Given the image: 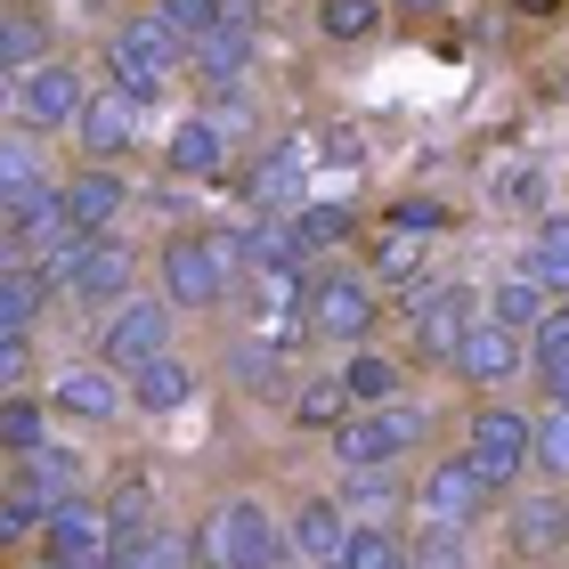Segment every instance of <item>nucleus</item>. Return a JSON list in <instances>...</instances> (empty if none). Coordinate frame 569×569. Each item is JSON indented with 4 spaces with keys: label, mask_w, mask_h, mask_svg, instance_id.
I'll use <instances>...</instances> for the list:
<instances>
[{
    "label": "nucleus",
    "mask_w": 569,
    "mask_h": 569,
    "mask_svg": "<svg viewBox=\"0 0 569 569\" xmlns=\"http://www.w3.org/2000/svg\"><path fill=\"white\" fill-rule=\"evenodd\" d=\"M154 293H163L179 318L228 309L244 293V228H171V237L154 244Z\"/></svg>",
    "instance_id": "nucleus-1"
},
{
    "label": "nucleus",
    "mask_w": 569,
    "mask_h": 569,
    "mask_svg": "<svg viewBox=\"0 0 569 569\" xmlns=\"http://www.w3.org/2000/svg\"><path fill=\"white\" fill-rule=\"evenodd\" d=\"M196 569H277L284 561V521L261 497H212L188 529Z\"/></svg>",
    "instance_id": "nucleus-2"
},
{
    "label": "nucleus",
    "mask_w": 569,
    "mask_h": 569,
    "mask_svg": "<svg viewBox=\"0 0 569 569\" xmlns=\"http://www.w3.org/2000/svg\"><path fill=\"white\" fill-rule=\"evenodd\" d=\"M301 326H309V342H326V350H367L375 333H382V293H375V277L367 269H350V261H326V269H309V293H301Z\"/></svg>",
    "instance_id": "nucleus-3"
},
{
    "label": "nucleus",
    "mask_w": 569,
    "mask_h": 569,
    "mask_svg": "<svg viewBox=\"0 0 569 569\" xmlns=\"http://www.w3.org/2000/svg\"><path fill=\"white\" fill-rule=\"evenodd\" d=\"M326 439H333V463H342V472H407V456L431 439V416H423L416 399L350 407V416L333 423Z\"/></svg>",
    "instance_id": "nucleus-4"
},
{
    "label": "nucleus",
    "mask_w": 569,
    "mask_h": 569,
    "mask_svg": "<svg viewBox=\"0 0 569 569\" xmlns=\"http://www.w3.org/2000/svg\"><path fill=\"white\" fill-rule=\"evenodd\" d=\"M171 73H188V41L163 33V24H154V9H131V17L107 33V82L131 90L139 107H154V90H163Z\"/></svg>",
    "instance_id": "nucleus-5"
},
{
    "label": "nucleus",
    "mask_w": 569,
    "mask_h": 569,
    "mask_svg": "<svg viewBox=\"0 0 569 569\" xmlns=\"http://www.w3.org/2000/svg\"><path fill=\"white\" fill-rule=\"evenodd\" d=\"M179 350V309L163 293H131L122 309H107V326H98V367H114L122 382H131L139 367H154V358Z\"/></svg>",
    "instance_id": "nucleus-6"
},
{
    "label": "nucleus",
    "mask_w": 569,
    "mask_h": 569,
    "mask_svg": "<svg viewBox=\"0 0 569 569\" xmlns=\"http://www.w3.org/2000/svg\"><path fill=\"white\" fill-rule=\"evenodd\" d=\"M472 318H480V293H472V284L431 277L423 293H407V358H416V367H448L456 342L472 333Z\"/></svg>",
    "instance_id": "nucleus-7"
},
{
    "label": "nucleus",
    "mask_w": 569,
    "mask_h": 569,
    "mask_svg": "<svg viewBox=\"0 0 569 569\" xmlns=\"http://www.w3.org/2000/svg\"><path fill=\"white\" fill-rule=\"evenodd\" d=\"M529 431H537V416H521V407H505V399L472 407V423H463V456L480 463V480L497 488V497H512V488L529 480Z\"/></svg>",
    "instance_id": "nucleus-8"
},
{
    "label": "nucleus",
    "mask_w": 569,
    "mask_h": 569,
    "mask_svg": "<svg viewBox=\"0 0 569 569\" xmlns=\"http://www.w3.org/2000/svg\"><path fill=\"white\" fill-rule=\"evenodd\" d=\"M73 147H82V163L122 171V163L147 147V107H139L131 90H114V82H90L82 114H73Z\"/></svg>",
    "instance_id": "nucleus-9"
},
{
    "label": "nucleus",
    "mask_w": 569,
    "mask_h": 569,
    "mask_svg": "<svg viewBox=\"0 0 569 569\" xmlns=\"http://www.w3.org/2000/svg\"><path fill=\"white\" fill-rule=\"evenodd\" d=\"M41 399H49V416H58V423H82V431H107V423L131 416V382H122L114 367H98V358L58 367Z\"/></svg>",
    "instance_id": "nucleus-10"
},
{
    "label": "nucleus",
    "mask_w": 569,
    "mask_h": 569,
    "mask_svg": "<svg viewBox=\"0 0 569 569\" xmlns=\"http://www.w3.org/2000/svg\"><path fill=\"white\" fill-rule=\"evenodd\" d=\"M488 505H497V488L480 480V463L463 456V448L423 463V480H416V512H423L431 529H480V512H488Z\"/></svg>",
    "instance_id": "nucleus-11"
},
{
    "label": "nucleus",
    "mask_w": 569,
    "mask_h": 569,
    "mask_svg": "<svg viewBox=\"0 0 569 569\" xmlns=\"http://www.w3.org/2000/svg\"><path fill=\"white\" fill-rule=\"evenodd\" d=\"M505 553L529 569L569 553V488H512L505 497Z\"/></svg>",
    "instance_id": "nucleus-12"
},
{
    "label": "nucleus",
    "mask_w": 569,
    "mask_h": 569,
    "mask_svg": "<svg viewBox=\"0 0 569 569\" xmlns=\"http://www.w3.org/2000/svg\"><path fill=\"white\" fill-rule=\"evenodd\" d=\"M9 98H17V131L49 139V131H73V114H82V98H90V73L73 58H49L33 73H17Z\"/></svg>",
    "instance_id": "nucleus-13"
},
{
    "label": "nucleus",
    "mask_w": 569,
    "mask_h": 569,
    "mask_svg": "<svg viewBox=\"0 0 569 569\" xmlns=\"http://www.w3.org/2000/svg\"><path fill=\"white\" fill-rule=\"evenodd\" d=\"M237 196H244L252 220H293L301 203H309V163H301V147L269 139V147L237 171Z\"/></svg>",
    "instance_id": "nucleus-14"
},
{
    "label": "nucleus",
    "mask_w": 569,
    "mask_h": 569,
    "mask_svg": "<svg viewBox=\"0 0 569 569\" xmlns=\"http://www.w3.org/2000/svg\"><path fill=\"white\" fill-rule=\"evenodd\" d=\"M58 196H66V228H73V237H114L122 212L139 203L131 179L107 171V163H73V171H58Z\"/></svg>",
    "instance_id": "nucleus-15"
},
{
    "label": "nucleus",
    "mask_w": 569,
    "mask_h": 569,
    "mask_svg": "<svg viewBox=\"0 0 569 569\" xmlns=\"http://www.w3.org/2000/svg\"><path fill=\"white\" fill-rule=\"evenodd\" d=\"M41 561H58V569H107L114 561V521H107V505L98 497H73L49 512V529H41Z\"/></svg>",
    "instance_id": "nucleus-16"
},
{
    "label": "nucleus",
    "mask_w": 569,
    "mask_h": 569,
    "mask_svg": "<svg viewBox=\"0 0 569 569\" xmlns=\"http://www.w3.org/2000/svg\"><path fill=\"white\" fill-rule=\"evenodd\" d=\"M66 293L82 301V309H122V301L139 293V244L122 237V228H114V237H82V261H73Z\"/></svg>",
    "instance_id": "nucleus-17"
},
{
    "label": "nucleus",
    "mask_w": 569,
    "mask_h": 569,
    "mask_svg": "<svg viewBox=\"0 0 569 569\" xmlns=\"http://www.w3.org/2000/svg\"><path fill=\"white\" fill-rule=\"evenodd\" d=\"M9 497H24V505H41V512H58V505H73V497H98L90 488V463L66 448V439H49V448H33L9 472Z\"/></svg>",
    "instance_id": "nucleus-18"
},
{
    "label": "nucleus",
    "mask_w": 569,
    "mask_h": 569,
    "mask_svg": "<svg viewBox=\"0 0 569 569\" xmlns=\"http://www.w3.org/2000/svg\"><path fill=\"white\" fill-rule=\"evenodd\" d=\"M448 375L472 382V391H505L512 375H529V342L505 333V326H488V318H472V333H463L456 358H448Z\"/></svg>",
    "instance_id": "nucleus-19"
},
{
    "label": "nucleus",
    "mask_w": 569,
    "mask_h": 569,
    "mask_svg": "<svg viewBox=\"0 0 569 569\" xmlns=\"http://www.w3.org/2000/svg\"><path fill=\"white\" fill-rule=\"evenodd\" d=\"M350 546V512L333 505V488L326 497H301L293 512H284V561H309V569H333Z\"/></svg>",
    "instance_id": "nucleus-20"
},
{
    "label": "nucleus",
    "mask_w": 569,
    "mask_h": 569,
    "mask_svg": "<svg viewBox=\"0 0 569 569\" xmlns=\"http://www.w3.org/2000/svg\"><path fill=\"white\" fill-rule=\"evenodd\" d=\"M252 66H261V33H252V24H228V17L188 49V73H196L203 90H244Z\"/></svg>",
    "instance_id": "nucleus-21"
},
{
    "label": "nucleus",
    "mask_w": 569,
    "mask_h": 569,
    "mask_svg": "<svg viewBox=\"0 0 569 569\" xmlns=\"http://www.w3.org/2000/svg\"><path fill=\"white\" fill-rule=\"evenodd\" d=\"M163 171L171 179H228V171H237V147H228L203 114H179L171 139H163Z\"/></svg>",
    "instance_id": "nucleus-22"
},
{
    "label": "nucleus",
    "mask_w": 569,
    "mask_h": 569,
    "mask_svg": "<svg viewBox=\"0 0 569 569\" xmlns=\"http://www.w3.org/2000/svg\"><path fill=\"white\" fill-rule=\"evenodd\" d=\"M220 375L237 382V391H252V399H284V382H293V358H284L269 333H244V342H228Z\"/></svg>",
    "instance_id": "nucleus-23"
},
{
    "label": "nucleus",
    "mask_w": 569,
    "mask_h": 569,
    "mask_svg": "<svg viewBox=\"0 0 569 569\" xmlns=\"http://www.w3.org/2000/svg\"><path fill=\"white\" fill-rule=\"evenodd\" d=\"M196 391H203V375H196V358H179V350L131 375V407H139V416H179Z\"/></svg>",
    "instance_id": "nucleus-24"
},
{
    "label": "nucleus",
    "mask_w": 569,
    "mask_h": 569,
    "mask_svg": "<svg viewBox=\"0 0 569 569\" xmlns=\"http://www.w3.org/2000/svg\"><path fill=\"white\" fill-rule=\"evenodd\" d=\"M333 505L350 512V529H375L382 512L416 505V480H407V472H342V488H333Z\"/></svg>",
    "instance_id": "nucleus-25"
},
{
    "label": "nucleus",
    "mask_w": 569,
    "mask_h": 569,
    "mask_svg": "<svg viewBox=\"0 0 569 569\" xmlns=\"http://www.w3.org/2000/svg\"><path fill=\"white\" fill-rule=\"evenodd\" d=\"M58 58V33H49L41 9H0V82H17V73H33Z\"/></svg>",
    "instance_id": "nucleus-26"
},
{
    "label": "nucleus",
    "mask_w": 569,
    "mask_h": 569,
    "mask_svg": "<svg viewBox=\"0 0 569 569\" xmlns=\"http://www.w3.org/2000/svg\"><path fill=\"white\" fill-rule=\"evenodd\" d=\"M333 375H342V391H350V407H391L399 391H407V358H391V350H350L342 358V367H333Z\"/></svg>",
    "instance_id": "nucleus-27"
},
{
    "label": "nucleus",
    "mask_w": 569,
    "mask_h": 569,
    "mask_svg": "<svg viewBox=\"0 0 569 569\" xmlns=\"http://www.w3.org/2000/svg\"><path fill=\"white\" fill-rule=\"evenodd\" d=\"M41 147H49V139H33V131H9V139H0V220H9L33 188H49V179H58Z\"/></svg>",
    "instance_id": "nucleus-28"
},
{
    "label": "nucleus",
    "mask_w": 569,
    "mask_h": 569,
    "mask_svg": "<svg viewBox=\"0 0 569 569\" xmlns=\"http://www.w3.org/2000/svg\"><path fill=\"white\" fill-rule=\"evenodd\" d=\"M107 569H196V546H188V529H171V521H147L131 537H114V561Z\"/></svg>",
    "instance_id": "nucleus-29"
},
{
    "label": "nucleus",
    "mask_w": 569,
    "mask_h": 569,
    "mask_svg": "<svg viewBox=\"0 0 569 569\" xmlns=\"http://www.w3.org/2000/svg\"><path fill=\"white\" fill-rule=\"evenodd\" d=\"M521 277H537L553 301H569V212H546L521 244Z\"/></svg>",
    "instance_id": "nucleus-30"
},
{
    "label": "nucleus",
    "mask_w": 569,
    "mask_h": 569,
    "mask_svg": "<svg viewBox=\"0 0 569 569\" xmlns=\"http://www.w3.org/2000/svg\"><path fill=\"white\" fill-rule=\"evenodd\" d=\"M293 237H301V252H309V261H350L358 212H350V203H318V196H309L301 212H293Z\"/></svg>",
    "instance_id": "nucleus-31"
},
{
    "label": "nucleus",
    "mask_w": 569,
    "mask_h": 569,
    "mask_svg": "<svg viewBox=\"0 0 569 569\" xmlns=\"http://www.w3.org/2000/svg\"><path fill=\"white\" fill-rule=\"evenodd\" d=\"M98 505H107V521H114V537H131V529H147L154 521V472L131 456V463H114V480L98 488Z\"/></svg>",
    "instance_id": "nucleus-32"
},
{
    "label": "nucleus",
    "mask_w": 569,
    "mask_h": 569,
    "mask_svg": "<svg viewBox=\"0 0 569 569\" xmlns=\"http://www.w3.org/2000/svg\"><path fill=\"white\" fill-rule=\"evenodd\" d=\"M309 24H318V41H333V49H367L382 24H391V9H382V0H318Z\"/></svg>",
    "instance_id": "nucleus-33"
},
{
    "label": "nucleus",
    "mask_w": 569,
    "mask_h": 569,
    "mask_svg": "<svg viewBox=\"0 0 569 569\" xmlns=\"http://www.w3.org/2000/svg\"><path fill=\"white\" fill-rule=\"evenodd\" d=\"M546 309H553V293H546V284H537V277H521V269H512V277L497 284V293L480 301V318H488V326H505V333H521V342H529Z\"/></svg>",
    "instance_id": "nucleus-34"
},
{
    "label": "nucleus",
    "mask_w": 569,
    "mask_h": 569,
    "mask_svg": "<svg viewBox=\"0 0 569 569\" xmlns=\"http://www.w3.org/2000/svg\"><path fill=\"white\" fill-rule=\"evenodd\" d=\"M49 423H58V416H49V399H33V391H9V399H0V456H9V463H24L33 448H49Z\"/></svg>",
    "instance_id": "nucleus-35"
},
{
    "label": "nucleus",
    "mask_w": 569,
    "mask_h": 569,
    "mask_svg": "<svg viewBox=\"0 0 569 569\" xmlns=\"http://www.w3.org/2000/svg\"><path fill=\"white\" fill-rule=\"evenodd\" d=\"M284 416H293V431H333V423L350 416L342 375H301V382H293V399H284Z\"/></svg>",
    "instance_id": "nucleus-36"
},
{
    "label": "nucleus",
    "mask_w": 569,
    "mask_h": 569,
    "mask_svg": "<svg viewBox=\"0 0 569 569\" xmlns=\"http://www.w3.org/2000/svg\"><path fill=\"white\" fill-rule=\"evenodd\" d=\"M367 277H375V293L391 284V293H423V244L416 237H399V228H382V244L367 252Z\"/></svg>",
    "instance_id": "nucleus-37"
},
{
    "label": "nucleus",
    "mask_w": 569,
    "mask_h": 569,
    "mask_svg": "<svg viewBox=\"0 0 569 569\" xmlns=\"http://www.w3.org/2000/svg\"><path fill=\"white\" fill-rule=\"evenodd\" d=\"M488 203L512 220H546V163H497L488 171Z\"/></svg>",
    "instance_id": "nucleus-38"
},
{
    "label": "nucleus",
    "mask_w": 569,
    "mask_h": 569,
    "mask_svg": "<svg viewBox=\"0 0 569 569\" xmlns=\"http://www.w3.org/2000/svg\"><path fill=\"white\" fill-rule=\"evenodd\" d=\"M41 309H49V284L24 261H0V333H33Z\"/></svg>",
    "instance_id": "nucleus-39"
},
{
    "label": "nucleus",
    "mask_w": 569,
    "mask_h": 569,
    "mask_svg": "<svg viewBox=\"0 0 569 569\" xmlns=\"http://www.w3.org/2000/svg\"><path fill=\"white\" fill-rule=\"evenodd\" d=\"M529 472L546 488H569V416H561V407H546L537 431H529Z\"/></svg>",
    "instance_id": "nucleus-40"
},
{
    "label": "nucleus",
    "mask_w": 569,
    "mask_h": 569,
    "mask_svg": "<svg viewBox=\"0 0 569 569\" xmlns=\"http://www.w3.org/2000/svg\"><path fill=\"white\" fill-rule=\"evenodd\" d=\"M203 122H212V131L228 139V147H244L252 131H261V107H252L244 90H203V107H196Z\"/></svg>",
    "instance_id": "nucleus-41"
},
{
    "label": "nucleus",
    "mask_w": 569,
    "mask_h": 569,
    "mask_svg": "<svg viewBox=\"0 0 569 569\" xmlns=\"http://www.w3.org/2000/svg\"><path fill=\"white\" fill-rule=\"evenodd\" d=\"M342 569H407V537L391 521H375V529H350V546H342Z\"/></svg>",
    "instance_id": "nucleus-42"
},
{
    "label": "nucleus",
    "mask_w": 569,
    "mask_h": 569,
    "mask_svg": "<svg viewBox=\"0 0 569 569\" xmlns=\"http://www.w3.org/2000/svg\"><path fill=\"white\" fill-rule=\"evenodd\" d=\"M147 9H154V24H163V33H179L188 49L220 24V0H147Z\"/></svg>",
    "instance_id": "nucleus-43"
},
{
    "label": "nucleus",
    "mask_w": 569,
    "mask_h": 569,
    "mask_svg": "<svg viewBox=\"0 0 569 569\" xmlns=\"http://www.w3.org/2000/svg\"><path fill=\"white\" fill-rule=\"evenodd\" d=\"M456 212L439 196H399L391 212H382V228H399V237H439V228H448Z\"/></svg>",
    "instance_id": "nucleus-44"
},
{
    "label": "nucleus",
    "mask_w": 569,
    "mask_h": 569,
    "mask_svg": "<svg viewBox=\"0 0 569 569\" xmlns=\"http://www.w3.org/2000/svg\"><path fill=\"white\" fill-rule=\"evenodd\" d=\"M41 529H49V512L0 488V553H17V546H41Z\"/></svg>",
    "instance_id": "nucleus-45"
},
{
    "label": "nucleus",
    "mask_w": 569,
    "mask_h": 569,
    "mask_svg": "<svg viewBox=\"0 0 569 569\" xmlns=\"http://www.w3.org/2000/svg\"><path fill=\"white\" fill-rule=\"evenodd\" d=\"M553 358H569V301H553L529 333V367H553Z\"/></svg>",
    "instance_id": "nucleus-46"
},
{
    "label": "nucleus",
    "mask_w": 569,
    "mask_h": 569,
    "mask_svg": "<svg viewBox=\"0 0 569 569\" xmlns=\"http://www.w3.org/2000/svg\"><path fill=\"white\" fill-rule=\"evenodd\" d=\"M24 375H33V333H0V399L24 391Z\"/></svg>",
    "instance_id": "nucleus-47"
},
{
    "label": "nucleus",
    "mask_w": 569,
    "mask_h": 569,
    "mask_svg": "<svg viewBox=\"0 0 569 569\" xmlns=\"http://www.w3.org/2000/svg\"><path fill=\"white\" fill-rule=\"evenodd\" d=\"M529 375H537V399L569 416V358H553V367H529Z\"/></svg>",
    "instance_id": "nucleus-48"
},
{
    "label": "nucleus",
    "mask_w": 569,
    "mask_h": 569,
    "mask_svg": "<svg viewBox=\"0 0 569 569\" xmlns=\"http://www.w3.org/2000/svg\"><path fill=\"white\" fill-rule=\"evenodd\" d=\"M382 9H391V17H416V24H431V17H448L456 0H382Z\"/></svg>",
    "instance_id": "nucleus-49"
},
{
    "label": "nucleus",
    "mask_w": 569,
    "mask_h": 569,
    "mask_svg": "<svg viewBox=\"0 0 569 569\" xmlns=\"http://www.w3.org/2000/svg\"><path fill=\"white\" fill-rule=\"evenodd\" d=\"M220 17H228V24H252V33H261V17H269V0H220Z\"/></svg>",
    "instance_id": "nucleus-50"
},
{
    "label": "nucleus",
    "mask_w": 569,
    "mask_h": 569,
    "mask_svg": "<svg viewBox=\"0 0 569 569\" xmlns=\"http://www.w3.org/2000/svg\"><path fill=\"white\" fill-rule=\"evenodd\" d=\"M512 9H521V17H553L561 0H512Z\"/></svg>",
    "instance_id": "nucleus-51"
},
{
    "label": "nucleus",
    "mask_w": 569,
    "mask_h": 569,
    "mask_svg": "<svg viewBox=\"0 0 569 569\" xmlns=\"http://www.w3.org/2000/svg\"><path fill=\"white\" fill-rule=\"evenodd\" d=\"M561 98H569V73H561Z\"/></svg>",
    "instance_id": "nucleus-52"
},
{
    "label": "nucleus",
    "mask_w": 569,
    "mask_h": 569,
    "mask_svg": "<svg viewBox=\"0 0 569 569\" xmlns=\"http://www.w3.org/2000/svg\"><path fill=\"white\" fill-rule=\"evenodd\" d=\"M407 569H416V561H407Z\"/></svg>",
    "instance_id": "nucleus-53"
},
{
    "label": "nucleus",
    "mask_w": 569,
    "mask_h": 569,
    "mask_svg": "<svg viewBox=\"0 0 569 569\" xmlns=\"http://www.w3.org/2000/svg\"><path fill=\"white\" fill-rule=\"evenodd\" d=\"M333 569H342V561H333Z\"/></svg>",
    "instance_id": "nucleus-54"
}]
</instances>
